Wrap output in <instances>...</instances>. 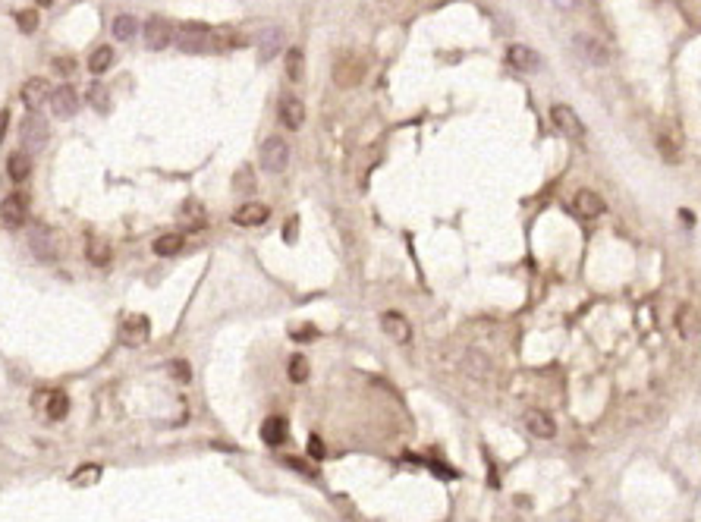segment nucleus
I'll return each mask as SVG.
<instances>
[{
  "label": "nucleus",
  "instance_id": "8",
  "mask_svg": "<svg viewBox=\"0 0 701 522\" xmlns=\"http://www.w3.org/2000/svg\"><path fill=\"white\" fill-rule=\"evenodd\" d=\"M142 35H145V48L148 50H164L173 41V28L164 16H151L148 23H145Z\"/></svg>",
  "mask_w": 701,
  "mask_h": 522
},
{
  "label": "nucleus",
  "instance_id": "27",
  "mask_svg": "<svg viewBox=\"0 0 701 522\" xmlns=\"http://www.w3.org/2000/svg\"><path fill=\"white\" fill-rule=\"evenodd\" d=\"M67 412H70V396L63 394V390H54V394H48V416L54 418V422L67 418Z\"/></svg>",
  "mask_w": 701,
  "mask_h": 522
},
{
  "label": "nucleus",
  "instance_id": "4",
  "mask_svg": "<svg viewBox=\"0 0 701 522\" xmlns=\"http://www.w3.org/2000/svg\"><path fill=\"white\" fill-rule=\"evenodd\" d=\"M28 217V199L23 192H10L4 201H0V223L10 230H19Z\"/></svg>",
  "mask_w": 701,
  "mask_h": 522
},
{
  "label": "nucleus",
  "instance_id": "19",
  "mask_svg": "<svg viewBox=\"0 0 701 522\" xmlns=\"http://www.w3.org/2000/svg\"><path fill=\"white\" fill-rule=\"evenodd\" d=\"M463 372L469 374L472 381H487L491 378V359L478 350H469L465 352V362H463Z\"/></svg>",
  "mask_w": 701,
  "mask_h": 522
},
{
  "label": "nucleus",
  "instance_id": "39",
  "mask_svg": "<svg viewBox=\"0 0 701 522\" xmlns=\"http://www.w3.org/2000/svg\"><path fill=\"white\" fill-rule=\"evenodd\" d=\"M311 453H315V456H321V453H324V447H321V440H318V438L311 440Z\"/></svg>",
  "mask_w": 701,
  "mask_h": 522
},
{
  "label": "nucleus",
  "instance_id": "31",
  "mask_svg": "<svg viewBox=\"0 0 701 522\" xmlns=\"http://www.w3.org/2000/svg\"><path fill=\"white\" fill-rule=\"evenodd\" d=\"M283 63H287V76L289 79H293V82H299V79H302L305 76V72H302V50H299V48H289L287 50V60H283Z\"/></svg>",
  "mask_w": 701,
  "mask_h": 522
},
{
  "label": "nucleus",
  "instance_id": "14",
  "mask_svg": "<svg viewBox=\"0 0 701 522\" xmlns=\"http://www.w3.org/2000/svg\"><path fill=\"white\" fill-rule=\"evenodd\" d=\"M267 217H271V208H267V205L245 201L243 208H236V211H233V223H236V227H258V223H265Z\"/></svg>",
  "mask_w": 701,
  "mask_h": 522
},
{
  "label": "nucleus",
  "instance_id": "2",
  "mask_svg": "<svg viewBox=\"0 0 701 522\" xmlns=\"http://www.w3.org/2000/svg\"><path fill=\"white\" fill-rule=\"evenodd\" d=\"M261 167H265L267 173H283L289 167V145L287 139H280V135H271V139H265V145H261Z\"/></svg>",
  "mask_w": 701,
  "mask_h": 522
},
{
  "label": "nucleus",
  "instance_id": "20",
  "mask_svg": "<svg viewBox=\"0 0 701 522\" xmlns=\"http://www.w3.org/2000/svg\"><path fill=\"white\" fill-rule=\"evenodd\" d=\"M255 41H258V57H261V60H274V57L280 54L283 32H280V28H265V32H261Z\"/></svg>",
  "mask_w": 701,
  "mask_h": 522
},
{
  "label": "nucleus",
  "instance_id": "22",
  "mask_svg": "<svg viewBox=\"0 0 701 522\" xmlns=\"http://www.w3.org/2000/svg\"><path fill=\"white\" fill-rule=\"evenodd\" d=\"M85 258H89L94 267H104L107 261H111V245H107L101 236H89L85 239Z\"/></svg>",
  "mask_w": 701,
  "mask_h": 522
},
{
  "label": "nucleus",
  "instance_id": "18",
  "mask_svg": "<svg viewBox=\"0 0 701 522\" xmlns=\"http://www.w3.org/2000/svg\"><path fill=\"white\" fill-rule=\"evenodd\" d=\"M573 211L579 217H597V214H604V199L591 189H579L573 199Z\"/></svg>",
  "mask_w": 701,
  "mask_h": 522
},
{
  "label": "nucleus",
  "instance_id": "1",
  "mask_svg": "<svg viewBox=\"0 0 701 522\" xmlns=\"http://www.w3.org/2000/svg\"><path fill=\"white\" fill-rule=\"evenodd\" d=\"M48 135H50L48 120L41 117L38 111H28L26 120H23V126H19V139H23V148L28 151V155H35V151H41V148L48 145Z\"/></svg>",
  "mask_w": 701,
  "mask_h": 522
},
{
  "label": "nucleus",
  "instance_id": "13",
  "mask_svg": "<svg viewBox=\"0 0 701 522\" xmlns=\"http://www.w3.org/2000/svg\"><path fill=\"white\" fill-rule=\"evenodd\" d=\"M277 117H280V123L287 129H302V123H305V104L299 98H293V95H283Z\"/></svg>",
  "mask_w": 701,
  "mask_h": 522
},
{
  "label": "nucleus",
  "instance_id": "11",
  "mask_svg": "<svg viewBox=\"0 0 701 522\" xmlns=\"http://www.w3.org/2000/svg\"><path fill=\"white\" fill-rule=\"evenodd\" d=\"M525 428L531 431V438H541V440H551L553 434H557V422H553V416L544 409L525 412Z\"/></svg>",
  "mask_w": 701,
  "mask_h": 522
},
{
  "label": "nucleus",
  "instance_id": "5",
  "mask_svg": "<svg viewBox=\"0 0 701 522\" xmlns=\"http://www.w3.org/2000/svg\"><path fill=\"white\" fill-rule=\"evenodd\" d=\"M173 41H177V48L182 50V54H204V50H211V32L204 26L180 28V35Z\"/></svg>",
  "mask_w": 701,
  "mask_h": 522
},
{
  "label": "nucleus",
  "instance_id": "21",
  "mask_svg": "<svg viewBox=\"0 0 701 522\" xmlns=\"http://www.w3.org/2000/svg\"><path fill=\"white\" fill-rule=\"evenodd\" d=\"M287 434H289V425L283 416H271V418H265V425H261V438H265V444H271V447L283 444Z\"/></svg>",
  "mask_w": 701,
  "mask_h": 522
},
{
  "label": "nucleus",
  "instance_id": "38",
  "mask_svg": "<svg viewBox=\"0 0 701 522\" xmlns=\"http://www.w3.org/2000/svg\"><path fill=\"white\" fill-rule=\"evenodd\" d=\"M315 333H318L315 328H299L296 331V340H315Z\"/></svg>",
  "mask_w": 701,
  "mask_h": 522
},
{
  "label": "nucleus",
  "instance_id": "40",
  "mask_svg": "<svg viewBox=\"0 0 701 522\" xmlns=\"http://www.w3.org/2000/svg\"><path fill=\"white\" fill-rule=\"evenodd\" d=\"M557 6H563V10H573L575 0H557Z\"/></svg>",
  "mask_w": 701,
  "mask_h": 522
},
{
  "label": "nucleus",
  "instance_id": "29",
  "mask_svg": "<svg viewBox=\"0 0 701 522\" xmlns=\"http://www.w3.org/2000/svg\"><path fill=\"white\" fill-rule=\"evenodd\" d=\"M657 151L663 155L667 164H679L683 161V148L673 142V135H657Z\"/></svg>",
  "mask_w": 701,
  "mask_h": 522
},
{
  "label": "nucleus",
  "instance_id": "10",
  "mask_svg": "<svg viewBox=\"0 0 701 522\" xmlns=\"http://www.w3.org/2000/svg\"><path fill=\"white\" fill-rule=\"evenodd\" d=\"M28 249H32V255L38 261H45V265H50V261H57V249H54V236H50L48 227H35L32 233H28Z\"/></svg>",
  "mask_w": 701,
  "mask_h": 522
},
{
  "label": "nucleus",
  "instance_id": "33",
  "mask_svg": "<svg viewBox=\"0 0 701 522\" xmlns=\"http://www.w3.org/2000/svg\"><path fill=\"white\" fill-rule=\"evenodd\" d=\"M98 475H101V466H85V469H79V472H72V484H79V488H85V484H92V482H98Z\"/></svg>",
  "mask_w": 701,
  "mask_h": 522
},
{
  "label": "nucleus",
  "instance_id": "9",
  "mask_svg": "<svg viewBox=\"0 0 701 522\" xmlns=\"http://www.w3.org/2000/svg\"><path fill=\"white\" fill-rule=\"evenodd\" d=\"M365 76V67L362 60H355V57H340L337 67H333V82L340 85V89H355V85L362 82Z\"/></svg>",
  "mask_w": 701,
  "mask_h": 522
},
{
  "label": "nucleus",
  "instance_id": "7",
  "mask_svg": "<svg viewBox=\"0 0 701 522\" xmlns=\"http://www.w3.org/2000/svg\"><path fill=\"white\" fill-rule=\"evenodd\" d=\"M48 104H50V111H54L57 120H70L72 113L79 111V95L72 85H57V89L48 95Z\"/></svg>",
  "mask_w": 701,
  "mask_h": 522
},
{
  "label": "nucleus",
  "instance_id": "30",
  "mask_svg": "<svg viewBox=\"0 0 701 522\" xmlns=\"http://www.w3.org/2000/svg\"><path fill=\"white\" fill-rule=\"evenodd\" d=\"M89 104L98 113H107V111H111V91H107L101 82H94L92 89H89Z\"/></svg>",
  "mask_w": 701,
  "mask_h": 522
},
{
  "label": "nucleus",
  "instance_id": "15",
  "mask_svg": "<svg viewBox=\"0 0 701 522\" xmlns=\"http://www.w3.org/2000/svg\"><path fill=\"white\" fill-rule=\"evenodd\" d=\"M381 331L393 340V343H406V340L412 337V328H409L406 315H399V311H384L381 315Z\"/></svg>",
  "mask_w": 701,
  "mask_h": 522
},
{
  "label": "nucleus",
  "instance_id": "25",
  "mask_svg": "<svg viewBox=\"0 0 701 522\" xmlns=\"http://www.w3.org/2000/svg\"><path fill=\"white\" fill-rule=\"evenodd\" d=\"M138 35V23L136 16H129V13H123V16L114 19V38L116 41H133Z\"/></svg>",
  "mask_w": 701,
  "mask_h": 522
},
{
  "label": "nucleus",
  "instance_id": "35",
  "mask_svg": "<svg viewBox=\"0 0 701 522\" xmlns=\"http://www.w3.org/2000/svg\"><path fill=\"white\" fill-rule=\"evenodd\" d=\"M54 70H57V72H63V76H67V72H72V70H76V63H72L70 57H57V60H54Z\"/></svg>",
  "mask_w": 701,
  "mask_h": 522
},
{
  "label": "nucleus",
  "instance_id": "12",
  "mask_svg": "<svg viewBox=\"0 0 701 522\" xmlns=\"http://www.w3.org/2000/svg\"><path fill=\"white\" fill-rule=\"evenodd\" d=\"M507 63L513 70H519V72H538L541 70V57H538V50H531V48H525V45H513L507 50Z\"/></svg>",
  "mask_w": 701,
  "mask_h": 522
},
{
  "label": "nucleus",
  "instance_id": "17",
  "mask_svg": "<svg viewBox=\"0 0 701 522\" xmlns=\"http://www.w3.org/2000/svg\"><path fill=\"white\" fill-rule=\"evenodd\" d=\"M48 95H50V85H48V79H41V76L28 79L23 85V104L28 111H38V107L48 101Z\"/></svg>",
  "mask_w": 701,
  "mask_h": 522
},
{
  "label": "nucleus",
  "instance_id": "3",
  "mask_svg": "<svg viewBox=\"0 0 701 522\" xmlns=\"http://www.w3.org/2000/svg\"><path fill=\"white\" fill-rule=\"evenodd\" d=\"M573 48H575V54L582 57V60H588L591 67H607L610 63V48L604 45L601 38H595V35H575L573 38Z\"/></svg>",
  "mask_w": 701,
  "mask_h": 522
},
{
  "label": "nucleus",
  "instance_id": "28",
  "mask_svg": "<svg viewBox=\"0 0 701 522\" xmlns=\"http://www.w3.org/2000/svg\"><path fill=\"white\" fill-rule=\"evenodd\" d=\"M182 249V236L180 233H164L155 239V255L167 258V255H177V252Z\"/></svg>",
  "mask_w": 701,
  "mask_h": 522
},
{
  "label": "nucleus",
  "instance_id": "24",
  "mask_svg": "<svg viewBox=\"0 0 701 522\" xmlns=\"http://www.w3.org/2000/svg\"><path fill=\"white\" fill-rule=\"evenodd\" d=\"M676 328H679V333H683L685 340H692L698 333V311L692 309V306H685V309H679V315H676Z\"/></svg>",
  "mask_w": 701,
  "mask_h": 522
},
{
  "label": "nucleus",
  "instance_id": "37",
  "mask_svg": "<svg viewBox=\"0 0 701 522\" xmlns=\"http://www.w3.org/2000/svg\"><path fill=\"white\" fill-rule=\"evenodd\" d=\"M6 126H10V111H0V142L6 135Z\"/></svg>",
  "mask_w": 701,
  "mask_h": 522
},
{
  "label": "nucleus",
  "instance_id": "16",
  "mask_svg": "<svg viewBox=\"0 0 701 522\" xmlns=\"http://www.w3.org/2000/svg\"><path fill=\"white\" fill-rule=\"evenodd\" d=\"M148 331H151L148 318H145V315H133L129 321H123L120 337H123V343H126V346H142L145 340H148Z\"/></svg>",
  "mask_w": 701,
  "mask_h": 522
},
{
  "label": "nucleus",
  "instance_id": "41",
  "mask_svg": "<svg viewBox=\"0 0 701 522\" xmlns=\"http://www.w3.org/2000/svg\"><path fill=\"white\" fill-rule=\"evenodd\" d=\"M35 4H41V6H48V4H54V0H35Z\"/></svg>",
  "mask_w": 701,
  "mask_h": 522
},
{
  "label": "nucleus",
  "instance_id": "26",
  "mask_svg": "<svg viewBox=\"0 0 701 522\" xmlns=\"http://www.w3.org/2000/svg\"><path fill=\"white\" fill-rule=\"evenodd\" d=\"M114 67V48H107V45H101L94 54L89 57V70L94 72V76H101V72H107Z\"/></svg>",
  "mask_w": 701,
  "mask_h": 522
},
{
  "label": "nucleus",
  "instance_id": "32",
  "mask_svg": "<svg viewBox=\"0 0 701 522\" xmlns=\"http://www.w3.org/2000/svg\"><path fill=\"white\" fill-rule=\"evenodd\" d=\"M16 26L23 35H32L38 28V10H19L16 13Z\"/></svg>",
  "mask_w": 701,
  "mask_h": 522
},
{
  "label": "nucleus",
  "instance_id": "34",
  "mask_svg": "<svg viewBox=\"0 0 701 522\" xmlns=\"http://www.w3.org/2000/svg\"><path fill=\"white\" fill-rule=\"evenodd\" d=\"M289 378H293L296 384H302L305 378H309V365H305L302 356H293V359H289Z\"/></svg>",
  "mask_w": 701,
  "mask_h": 522
},
{
  "label": "nucleus",
  "instance_id": "23",
  "mask_svg": "<svg viewBox=\"0 0 701 522\" xmlns=\"http://www.w3.org/2000/svg\"><path fill=\"white\" fill-rule=\"evenodd\" d=\"M6 173H10V179H16V183L28 179V173H32V161H28L26 151H16V155H10V161H6Z\"/></svg>",
  "mask_w": 701,
  "mask_h": 522
},
{
  "label": "nucleus",
  "instance_id": "6",
  "mask_svg": "<svg viewBox=\"0 0 701 522\" xmlns=\"http://www.w3.org/2000/svg\"><path fill=\"white\" fill-rule=\"evenodd\" d=\"M551 120H553V126H557L560 133L569 135V139H582V135H585V123L579 120V113H575L569 104H553L551 107Z\"/></svg>",
  "mask_w": 701,
  "mask_h": 522
},
{
  "label": "nucleus",
  "instance_id": "36",
  "mask_svg": "<svg viewBox=\"0 0 701 522\" xmlns=\"http://www.w3.org/2000/svg\"><path fill=\"white\" fill-rule=\"evenodd\" d=\"M173 374H177V378H182V381H186L189 378V368H186V362H173Z\"/></svg>",
  "mask_w": 701,
  "mask_h": 522
}]
</instances>
